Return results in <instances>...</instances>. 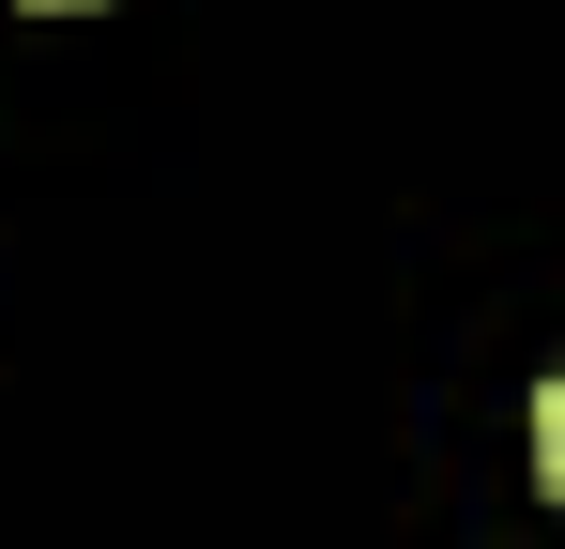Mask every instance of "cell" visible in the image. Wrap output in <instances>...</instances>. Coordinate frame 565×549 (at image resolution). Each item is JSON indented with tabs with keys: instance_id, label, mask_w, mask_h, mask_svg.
Instances as JSON below:
<instances>
[{
	"instance_id": "6da1fadb",
	"label": "cell",
	"mask_w": 565,
	"mask_h": 549,
	"mask_svg": "<svg viewBox=\"0 0 565 549\" xmlns=\"http://www.w3.org/2000/svg\"><path fill=\"white\" fill-rule=\"evenodd\" d=\"M535 488H551V504H565V366H551V381H535Z\"/></svg>"
}]
</instances>
